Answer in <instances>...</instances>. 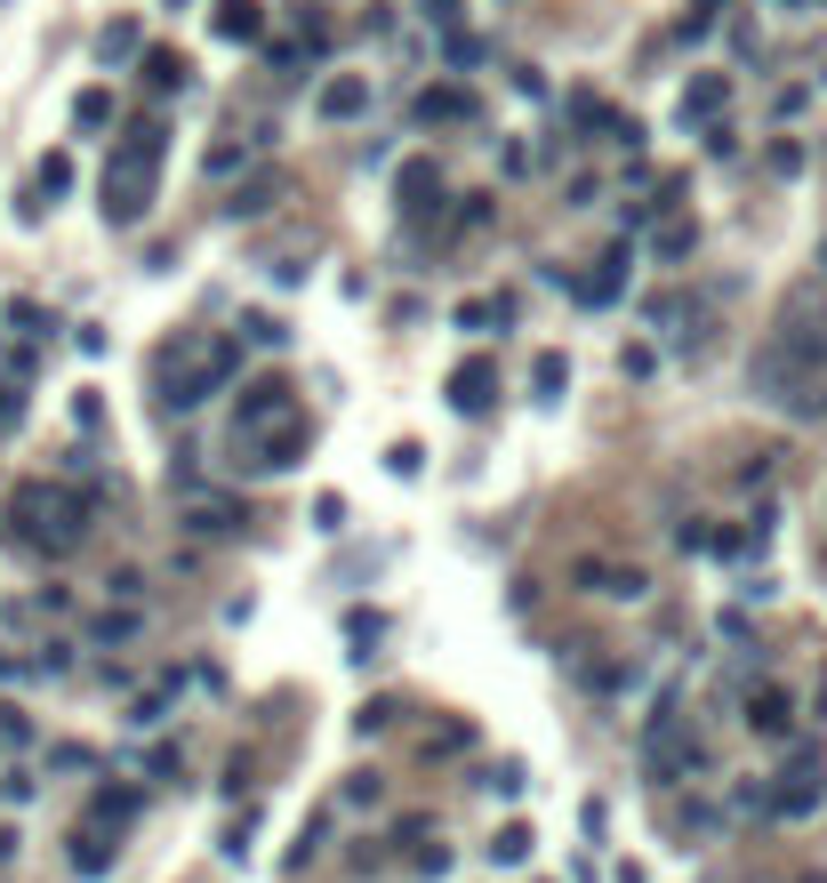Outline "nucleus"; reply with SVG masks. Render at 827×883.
I'll use <instances>...</instances> for the list:
<instances>
[{
  "instance_id": "1",
  "label": "nucleus",
  "mask_w": 827,
  "mask_h": 883,
  "mask_svg": "<svg viewBox=\"0 0 827 883\" xmlns=\"http://www.w3.org/2000/svg\"><path fill=\"white\" fill-rule=\"evenodd\" d=\"M153 161H161V129H137V138L113 153V169H105V217L113 225H129L153 201Z\"/></svg>"
},
{
  "instance_id": "2",
  "label": "nucleus",
  "mask_w": 827,
  "mask_h": 883,
  "mask_svg": "<svg viewBox=\"0 0 827 883\" xmlns=\"http://www.w3.org/2000/svg\"><path fill=\"white\" fill-rule=\"evenodd\" d=\"M819 795H827L819 747H796V755H787V771H779V788H771V811H779V820H804V811H819Z\"/></svg>"
},
{
  "instance_id": "3",
  "label": "nucleus",
  "mask_w": 827,
  "mask_h": 883,
  "mask_svg": "<svg viewBox=\"0 0 827 883\" xmlns=\"http://www.w3.org/2000/svg\"><path fill=\"white\" fill-rule=\"evenodd\" d=\"M498 402V369L491 362H458V378H451V410L458 418H482Z\"/></svg>"
},
{
  "instance_id": "4",
  "label": "nucleus",
  "mask_w": 827,
  "mask_h": 883,
  "mask_svg": "<svg viewBox=\"0 0 827 883\" xmlns=\"http://www.w3.org/2000/svg\"><path fill=\"white\" fill-rule=\"evenodd\" d=\"M290 410H297V402H290V386H282V378H258L250 394H241V410H233V426L250 434V426H265V418H290Z\"/></svg>"
},
{
  "instance_id": "5",
  "label": "nucleus",
  "mask_w": 827,
  "mask_h": 883,
  "mask_svg": "<svg viewBox=\"0 0 827 883\" xmlns=\"http://www.w3.org/2000/svg\"><path fill=\"white\" fill-rule=\"evenodd\" d=\"M578 587H587V595H611V602H635V595H643V570H627V562H587V570H578Z\"/></svg>"
},
{
  "instance_id": "6",
  "label": "nucleus",
  "mask_w": 827,
  "mask_h": 883,
  "mask_svg": "<svg viewBox=\"0 0 827 883\" xmlns=\"http://www.w3.org/2000/svg\"><path fill=\"white\" fill-rule=\"evenodd\" d=\"M747 723L764 731V739H787V731H796V699H787V691H755L747 699Z\"/></svg>"
},
{
  "instance_id": "7",
  "label": "nucleus",
  "mask_w": 827,
  "mask_h": 883,
  "mask_svg": "<svg viewBox=\"0 0 827 883\" xmlns=\"http://www.w3.org/2000/svg\"><path fill=\"white\" fill-rule=\"evenodd\" d=\"M723 105H732V73H699L683 89V121H715Z\"/></svg>"
},
{
  "instance_id": "8",
  "label": "nucleus",
  "mask_w": 827,
  "mask_h": 883,
  "mask_svg": "<svg viewBox=\"0 0 827 883\" xmlns=\"http://www.w3.org/2000/svg\"><path fill=\"white\" fill-rule=\"evenodd\" d=\"M434 193H442V169H434V161H402V210H410V217H426V210H434Z\"/></svg>"
},
{
  "instance_id": "9",
  "label": "nucleus",
  "mask_w": 827,
  "mask_h": 883,
  "mask_svg": "<svg viewBox=\"0 0 827 883\" xmlns=\"http://www.w3.org/2000/svg\"><path fill=\"white\" fill-rule=\"evenodd\" d=\"M305 442H314V426H305V418L290 410V418H282V434H265V458H258V466H297V458H305Z\"/></svg>"
},
{
  "instance_id": "10",
  "label": "nucleus",
  "mask_w": 827,
  "mask_h": 883,
  "mask_svg": "<svg viewBox=\"0 0 827 883\" xmlns=\"http://www.w3.org/2000/svg\"><path fill=\"white\" fill-rule=\"evenodd\" d=\"M218 41H258V32H265V17H258V0H218Z\"/></svg>"
},
{
  "instance_id": "11",
  "label": "nucleus",
  "mask_w": 827,
  "mask_h": 883,
  "mask_svg": "<svg viewBox=\"0 0 827 883\" xmlns=\"http://www.w3.org/2000/svg\"><path fill=\"white\" fill-rule=\"evenodd\" d=\"M618 290H627V257H618V250H611V257L595 265V274H587V282H578V297H587V305H618Z\"/></svg>"
},
{
  "instance_id": "12",
  "label": "nucleus",
  "mask_w": 827,
  "mask_h": 883,
  "mask_svg": "<svg viewBox=\"0 0 827 883\" xmlns=\"http://www.w3.org/2000/svg\"><path fill=\"white\" fill-rule=\"evenodd\" d=\"M650 250H659V265H675V257H692V250H699V225H692V217L675 210V217H667L659 233H650Z\"/></svg>"
},
{
  "instance_id": "13",
  "label": "nucleus",
  "mask_w": 827,
  "mask_h": 883,
  "mask_svg": "<svg viewBox=\"0 0 827 883\" xmlns=\"http://www.w3.org/2000/svg\"><path fill=\"white\" fill-rule=\"evenodd\" d=\"M418 121H474V97L466 89H426L418 97Z\"/></svg>"
},
{
  "instance_id": "14",
  "label": "nucleus",
  "mask_w": 827,
  "mask_h": 883,
  "mask_svg": "<svg viewBox=\"0 0 827 883\" xmlns=\"http://www.w3.org/2000/svg\"><path fill=\"white\" fill-rule=\"evenodd\" d=\"M362 105H370L362 81H330V89H322V121H354Z\"/></svg>"
},
{
  "instance_id": "15",
  "label": "nucleus",
  "mask_w": 827,
  "mask_h": 883,
  "mask_svg": "<svg viewBox=\"0 0 827 883\" xmlns=\"http://www.w3.org/2000/svg\"><path fill=\"white\" fill-rule=\"evenodd\" d=\"M105 867H113V835H97V828L73 835V875H105Z\"/></svg>"
},
{
  "instance_id": "16",
  "label": "nucleus",
  "mask_w": 827,
  "mask_h": 883,
  "mask_svg": "<svg viewBox=\"0 0 827 883\" xmlns=\"http://www.w3.org/2000/svg\"><path fill=\"white\" fill-rule=\"evenodd\" d=\"M97 57H105V64L137 57V24H129V17H121V24H105V32H97Z\"/></svg>"
},
{
  "instance_id": "17",
  "label": "nucleus",
  "mask_w": 827,
  "mask_h": 883,
  "mask_svg": "<svg viewBox=\"0 0 827 883\" xmlns=\"http://www.w3.org/2000/svg\"><path fill=\"white\" fill-rule=\"evenodd\" d=\"M145 81H153V89H178V81H185V64L169 57V49H153V57H145Z\"/></svg>"
},
{
  "instance_id": "18",
  "label": "nucleus",
  "mask_w": 827,
  "mask_h": 883,
  "mask_svg": "<svg viewBox=\"0 0 827 883\" xmlns=\"http://www.w3.org/2000/svg\"><path fill=\"white\" fill-rule=\"evenodd\" d=\"M563 378H571V362H563V354H538V394H546V402L563 394Z\"/></svg>"
},
{
  "instance_id": "19",
  "label": "nucleus",
  "mask_w": 827,
  "mask_h": 883,
  "mask_svg": "<svg viewBox=\"0 0 827 883\" xmlns=\"http://www.w3.org/2000/svg\"><path fill=\"white\" fill-rule=\"evenodd\" d=\"M105 121H113V97L89 89V97H81V129H105Z\"/></svg>"
},
{
  "instance_id": "20",
  "label": "nucleus",
  "mask_w": 827,
  "mask_h": 883,
  "mask_svg": "<svg viewBox=\"0 0 827 883\" xmlns=\"http://www.w3.org/2000/svg\"><path fill=\"white\" fill-rule=\"evenodd\" d=\"M64 185H73V161L49 153V161H41V193H64Z\"/></svg>"
},
{
  "instance_id": "21",
  "label": "nucleus",
  "mask_w": 827,
  "mask_h": 883,
  "mask_svg": "<svg viewBox=\"0 0 827 883\" xmlns=\"http://www.w3.org/2000/svg\"><path fill=\"white\" fill-rule=\"evenodd\" d=\"M129 811H137L129 788H105V795H97V820H129Z\"/></svg>"
},
{
  "instance_id": "22",
  "label": "nucleus",
  "mask_w": 827,
  "mask_h": 883,
  "mask_svg": "<svg viewBox=\"0 0 827 883\" xmlns=\"http://www.w3.org/2000/svg\"><path fill=\"white\" fill-rule=\"evenodd\" d=\"M491 852H498V860H506V867H514V860H523V852H531V828H506V835H498V843H491Z\"/></svg>"
},
{
  "instance_id": "23",
  "label": "nucleus",
  "mask_w": 827,
  "mask_h": 883,
  "mask_svg": "<svg viewBox=\"0 0 827 883\" xmlns=\"http://www.w3.org/2000/svg\"><path fill=\"white\" fill-rule=\"evenodd\" d=\"M241 329H250V337H258V346H282V337H290L282 322H265V314H250V322H241Z\"/></svg>"
},
{
  "instance_id": "24",
  "label": "nucleus",
  "mask_w": 827,
  "mask_h": 883,
  "mask_svg": "<svg viewBox=\"0 0 827 883\" xmlns=\"http://www.w3.org/2000/svg\"><path fill=\"white\" fill-rule=\"evenodd\" d=\"M32 731H24V715H0V747H24Z\"/></svg>"
},
{
  "instance_id": "25",
  "label": "nucleus",
  "mask_w": 827,
  "mask_h": 883,
  "mask_svg": "<svg viewBox=\"0 0 827 883\" xmlns=\"http://www.w3.org/2000/svg\"><path fill=\"white\" fill-rule=\"evenodd\" d=\"M418 9H426V17H434V24H451V17H458V9H466V0H418Z\"/></svg>"
},
{
  "instance_id": "26",
  "label": "nucleus",
  "mask_w": 827,
  "mask_h": 883,
  "mask_svg": "<svg viewBox=\"0 0 827 883\" xmlns=\"http://www.w3.org/2000/svg\"><path fill=\"white\" fill-rule=\"evenodd\" d=\"M715 9H723V0H692V32H699V24H707Z\"/></svg>"
},
{
  "instance_id": "27",
  "label": "nucleus",
  "mask_w": 827,
  "mask_h": 883,
  "mask_svg": "<svg viewBox=\"0 0 827 883\" xmlns=\"http://www.w3.org/2000/svg\"><path fill=\"white\" fill-rule=\"evenodd\" d=\"M9 410H24V394H17V386H0V418H9Z\"/></svg>"
},
{
  "instance_id": "28",
  "label": "nucleus",
  "mask_w": 827,
  "mask_h": 883,
  "mask_svg": "<svg viewBox=\"0 0 827 883\" xmlns=\"http://www.w3.org/2000/svg\"><path fill=\"white\" fill-rule=\"evenodd\" d=\"M9 852H17V828H0V867H9Z\"/></svg>"
},
{
  "instance_id": "29",
  "label": "nucleus",
  "mask_w": 827,
  "mask_h": 883,
  "mask_svg": "<svg viewBox=\"0 0 827 883\" xmlns=\"http://www.w3.org/2000/svg\"><path fill=\"white\" fill-rule=\"evenodd\" d=\"M796 883H827V875H796Z\"/></svg>"
}]
</instances>
